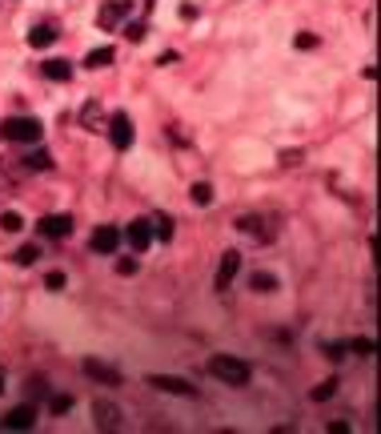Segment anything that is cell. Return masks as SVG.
<instances>
[{
    "label": "cell",
    "mask_w": 381,
    "mask_h": 434,
    "mask_svg": "<svg viewBox=\"0 0 381 434\" xmlns=\"http://www.w3.org/2000/svg\"><path fill=\"white\" fill-rule=\"evenodd\" d=\"M209 374L217 378V382H225V386H249V378H253L249 362L233 358V354H213V358H209Z\"/></svg>",
    "instance_id": "6da1fadb"
},
{
    "label": "cell",
    "mask_w": 381,
    "mask_h": 434,
    "mask_svg": "<svg viewBox=\"0 0 381 434\" xmlns=\"http://www.w3.org/2000/svg\"><path fill=\"white\" fill-rule=\"evenodd\" d=\"M0 133H4V141H16V145H37L45 129H40L37 117H8L0 125Z\"/></svg>",
    "instance_id": "7a4b0ae2"
},
{
    "label": "cell",
    "mask_w": 381,
    "mask_h": 434,
    "mask_svg": "<svg viewBox=\"0 0 381 434\" xmlns=\"http://www.w3.org/2000/svg\"><path fill=\"white\" fill-rule=\"evenodd\" d=\"M148 386H153V390H165V394H181V398L197 394V386L189 382V378H177V374H148Z\"/></svg>",
    "instance_id": "3957f363"
},
{
    "label": "cell",
    "mask_w": 381,
    "mask_h": 434,
    "mask_svg": "<svg viewBox=\"0 0 381 434\" xmlns=\"http://www.w3.org/2000/svg\"><path fill=\"white\" fill-rule=\"evenodd\" d=\"M109 141H112V149H129L133 145V117L129 113H112L109 117Z\"/></svg>",
    "instance_id": "277c9868"
},
{
    "label": "cell",
    "mask_w": 381,
    "mask_h": 434,
    "mask_svg": "<svg viewBox=\"0 0 381 434\" xmlns=\"http://www.w3.org/2000/svg\"><path fill=\"white\" fill-rule=\"evenodd\" d=\"M37 234L49 237V241H61V237L73 234V217H69V213H49V217L37 222Z\"/></svg>",
    "instance_id": "5b68a950"
},
{
    "label": "cell",
    "mask_w": 381,
    "mask_h": 434,
    "mask_svg": "<svg viewBox=\"0 0 381 434\" xmlns=\"http://www.w3.org/2000/svg\"><path fill=\"white\" fill-rule=\"evenodd\" d=\"M93 426L97 430H121V406H112V402H93Z\"/></svg>",
    "instance_id": "8992f818"
},
{
    "label": "cell",
    "mask_w": 381,
    "mask_h": 434,
    "mask_svg": "<svg viewBox=\"0 0 381 434\" xmlns=\"http://www.w3.org/2000/svg\"><path fill=\"white\" fill-rule=\"evenodd\" d=\"M124 16H133V0H109V4H100V28H117Z\"/></svg>",
    "instance_id": "52a82bcc"
},
{
    "label": "cell",
    "mask_w": 381,
    "mask_h": 434,
    "mask_svg": "<svg viewBox=\"0 0 381 434\" xmlns=\"http://www.w3.org/2000/svg\"><path fill=\"white\" fill-rule=\"evenodd\" d=\"M81 370H85L88 378H97V382H105V386H121V370H112L109 362L85 358V362H81Z\"/></svg>",
    "instance_id": "ba28073f"
},
{
    "label": "cell",
    "mask_w": 381,
    "mask_h": 434,
    "mask_svg": "<svg viewBox=\"0 0 381 434\" xmlns=\"http://www.w3.org/2000/svg\"><path fill=\"white\" fill-rule=\"evenodd\" d=\"M129 246H133V253H145L148 246H153V222H145V217H136L133 225H129Z\"/></svg>",
    "instance_id": "9c48e42d"
},
{
    "label": "cell",
    "mask_w": 381,
    "mask_h": 434,
    "mask_svg": "<svg viewBox=\"0 0 381 434\" xmlns=\"http://www.w3.org/2000/svg\"><path fill=\"white\" fill-rule=\"evenodd\" d=\"M237 270H241V253L237 249H229V253H221V265H217V290H229V282L237 278Z\"/></svg>",
    "instance_id": "30bf717a"
},
{
    "label": "cell",
    "mask_w": 381,
    "mask_h": 434,
    "mask_svg": "<svg viewBox=\"0 0 381 434\" xmlns=\"http://www.w3.org/2000/svg\"><path fill=\"white\" fill-rule=\"evenodd\" d=\"M117 246H121V229L117 225H100L97 234H93V249L97 253H117Z\"/></svg>",
    "instance_id": "8fae6325"
},
{
    "label": "cell",
    "mask_w": 381,
    "mask_h": 434,
    "mask_svg": "<svg viewBox=\"0 0 381 434\" xmlns=\"http://www.w3.org/2000/svg\"><path fill=\"white\" fill-rule=\"evenodd\" d=\"M33 422H37V410H33V406H16V410H8V414H4V422H0V426H8V430H28Z\"/></svg>",
    "instance_id": "7c38bea8"
},
{
    "label": "cell",
    "mask_w": 381,
    "mask_h": 434,
    "mask_svg": "<svg viewBox=\"0 0 381 434\" xmlns=\"http://www.w3.org/2000/svg\"><path fill=\"white\" fill-rule=\"evenodd\" d=\"M100 121H105V109H100V101H85V109H81V125H85L88 133H100Z\"/></svg>",
    "instance_id": "4fadbf2b"
},
{
    "label": "cell",
    "mask_w": 381,
    "mask_h": 434,
    "mask_svg": "<svg viewBox=\"0 0 381 434\" xmlns=\"http://www.w3.org/2000/svg\"><path fill=\"white\" fill-rule=\"evenodd\" d=\"M40 73L49 76V81H61V85H64V81H73V64L61 61V57H52V61L40 64Z\"/></svg>",
    "instance_id": "5bb4252c"
},
{
    "label": "cell",
    "mask_w": 381,
    "mask_h": 434,
    "mask_svg": "<svg viewBox=\"0 0 381 434\" xmlns=\"http://www.w3.org/2000/svg\"><path fill=\"white\" fill-rule=\"evenodd\" d=\"M57 37H61V33L52 25H37L28 33V45H33V49H49V45H57Z\"/></svg>",
    "instance_id": "9a60e30c"
},
{
    "label": "cell",
    "mask_w": 381,
    "mask_h": 434,
    "mask_svg": "<svg viewBox=\"0 0 381 434\" xmlns=\"http://www.w3.org/2000/svg\"><path fill=\"white\" fill-rule=\"evenodd\" d=\"M112 57H117V52H112L109 45H105V49H93V52H88V57H85V64H88V69H109V64H112Z\"/></svg>",
    "instance_id": "2e32d148"
},
{
    "label": "cell",
    "mask_w": 381,
    "mask_h": 434,
    "mask_svg": "<svg viewBox=\"0 0 381 434\" xmlns=\"http://www.w3.org/2000/svg\"><path fill=\"white\" fill-rule=\"evenodd\" d=\"M249 285H253V290H257V294H273V290H277V278H273V273H253V278H249Z\"/></svg>",
    "instance_id": "e0dca14e"
},
{
    "label": "cell",
    "mask_w": 381,
    "mask_h": 434,
    "mask_svg": "<svg viewBox=\"0 0 381 434\" xmlns=\"http://www.w3.org/2000/svg\"><path fill=\"white\" fill-rule=\"evenodd\" d=\"M333 394H337V378H325L321 386H313V390H309V398H313V402H329Z\"/></svg>",
    "instance_id": "ac0fdd59"
},
{
    "label": "cell",
    "mask_w": 381,
    "mask_h": 434,
    "mask_svg": "<svg viewBox=\"0 0 381 434\" xmlns=\"http://www.w3.org/2000/svg\"><path fill=\"white\" fill-rule=\"evenodd\" d=\"M25 165H28V169H40V173H45V169H52V153H49V149L28 153V157H25Z\"/></svg>",
    "instance_id": "d6986e66"
},
{
    "label": "cell",
    "mask_w": 381,
    "mask_h": 434,
    "mask_svg": "<svg viewBox=\"0 0 381 434\" xmlns=\"http://www.w3.org/2000/svg\"><path fill=\"white\" fill-rule=\"evenodd\" d=\"M189 198H193V205H209V201H213V185H209V181H197V185L189 189Z\"/></svg>",
    "instance_id": "ffe728a7"
},
{
    "label": "cell",
    "mask_w": 381,
    "mask_h": 434,
    "mask_svg": "<svg viewBox=\"0 0 381 434\" xmlns=\"http://www.w3.org/2000/svg\"><path fill=\"white\" fill-rule=\"evenodd\" d=\"M0 229H4V234H20V229H25V217H20V213H4V217H0Z\"/></svg>",
    "instance_id": "44dd1931"
},
{
    "label": "cell",
    "mask_w": 381,
    "mask_h": 434,
    "mask_svg": "<svg viewBox=\"0 0 381 434\" xmlns=\"http://www.w3.org/2000/svg\"><path fill=\"white\" fill-rule=\"evenodd\" d=\"M49 410H52V414H69V410H73V394H52L49 398Z\"/></svg>",
    "instance_id": "7402d4cb"
},
{
    "label": "cell",
    "mask_w": 381,
    "mask_h": 434,
    "mask_svg": "<svg viewBox=\"0 0 381 434\" xmlns=\"http://www.w3.org/2000/svg\"><path fill=\"white\" fill-rule=\"evenodd\" d=\"M153 237H160V241H172V217H157V222H153Z\"/></svg>",
    "instance_id": "603a6c76"
},
{
    "label": "cell",
    "mask_w": 381,
    "mask_h": 434,
    "mask_svg": "<svg viewBox=\"0 0 381 434\" xmlns=\"http://www.w3.org/2000/svg\"><path fill=\"white\" fill-rule=\"evenodd\" d=\"M345 350H353L357 358H369V354H373V342H369V338H353Z\"/></svg>",
    "instance_id": "cb8c5ba5"
},
{
    "label": "cell",
    "mask_w": 381,
    "mask_h": 434,
    "mask_svg": "<svg viewBox=\"0 0 381 434\" xmlns=\"http://www.w3.org/2000/svg\"><path fill=\"white\" fill-rule=\"evenodd\" d=\"M37 258H40V246H25V249H16V265H33Z\"/></svg>",
    "instance_id": "d4e9b609"
},
{
    "label": "cell",
    "mask_w": 381,
    "mask_h": 434,
    "mask_svg": "<svg viewBox=\"0 0 381 434\" xmlns=\"http://www.w3.org/2000/svg\"><path fill=\"white\" fill-rule=\"evenodd\" d=\"M136 270H141V261H136V258H121V261H117V273H121V278H133Z\"/></svg>",
    "instance_id": "484cf974"
},
{
    "label": "cell",
    "mask_w": 381,
    "mask_h": 434,
    "mask_svg": "<svg viewBox=\"0 0 381 434\" xmlns=\"http://www.w3.org/2000/svg\"><path fill=\"white\" fill-rule=\"evenodd\" d=\"M124 37L133 40V45H141V40H145V25H136V21H129V25H124Z\"/></svg>",
    "instance_id": "4316f807"
},
{
    "label": "cell",
    "mask_w": 381,
    "mask_h": 434,
    "mask_svg": "<svg viewBox=\"0 0 381 434\" xmlns=\"http://www.w3.org/2000/svg\"><path fill=\"white\" fill-rule=\"evenodd\" d=\"M45 290H64V273L61 270H49V273H45Z\"/></svg>",
    "instance_id": "83f0119b"
},
{
    "label": "cell",
    "mask_w": 381,
    "mask_h": 434,
    "mask_svg": "<svg viewBox=\"0 0 381 434\" xmlns=\"http://www.w3.org/2000/svg\"><path fill=\"white\" fill-rule=\"evenodd\" d=\"M321 350H325V354H329L333 362H341V358H345V342H325Z\"/></svg>",
    "instance_id": "f1b7e54d"
},
{
    "label": "cell",
    "mask_w": 381,
    "mask_h": 434,
    "mask_svg": "<svg viewBox=\"0 0 381 434\" xmlns=\"http://www.w3.org/2000/svg\"><path fill=\"white\" fill-rule=\"evenodd\" d=\"M293 45H297V49H317V37H313V33H297Z\"/></svg>",
    "instance_id": "f546056e"
},
{
    "label": "cell",
    "mask_w": 381,
    "mask_h": 434,
    "mask_svg": "<svg viewBox=\"0 0 381 434\" xmlns=\"http://www.w3.org/2000/svg\"><path fill=\"white\" fill-rule=\"evenodd\" d=\"M28 394H33V398H45V394H49V386L40 382V378H33V382H28Z\"/></svg>",
    "instance_id": "4dcf8cb0"
},
{
    "label": "cell",
    "mask_w": 381,
    "mask_h": 434,
    "mask_svg": "<svg viewBox=\"0 0 381 434\" xmlns=\"http://www.w3.org/2000/svg\"><path fill=\"white\" fill-rule=\"evenodd\" d=\"M241 229H245V234H261V222L257 217H241Z\"/></svg>",
    "instance_id": "1f68e13d"
},
{
    "label": "cell",
    "mask_w": 381,
    "mask_h": 434,
    "mask_svg": "<svg viewBox=\"0 0 381 434\" xmlns=\"http://www.w3.org/2000/svg\"><path fill=\"white\" fill-rule=\"evenodd\" d=\"M197 16V4H181V21H193Z\"/></svg>",
    "instance_id": "d6a6232c"
},
{
    "label": "cell",
    "mask_w": 381,
    "mask_h": 434,
    "mask_svg": "<svg viewBox=\"0 0 381 434\" xmlns=\"http://www.w3.org/2000/svg\"><path fill=\"white\" fill-rule=\"evenodd\" d=\"M0 394H4V378H0Z\"/></svg>",
    "instance_id": "836d02e7"
}]
</instances>
